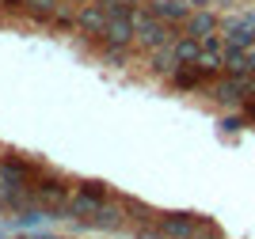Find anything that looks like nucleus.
I'll list each match as a JSON object with an SVG mask.
<instances>
[{
  "mask_svg": "<svg viewBox=\"0 0 255 239\" xmlns=\"http://www.w3.org/2000/svg\"><path fill=\"white\" fill-rule=\"evenodd\" d=\"M31 190H34V201L50 209L53 220H69V201H73L76 182H69L65 175L50 171V167H38V175H34Z\"/></svg>",
  "mask_w": 255,
  "mask_h": 239,
  "instance_id": "f257e3e1",
  "label": "nucleus"
},
{
  "mask_svg": "<svg viewBox=\"0 0 255 239\" xmlns=\"http://www.w3.org/2000/svg\"><path fill=\"white\" fill-rule=\"evenodd\" d=\"M133 23H137V38H133V50H137V53L160 50V46L175 42V38H179V31H183V27H171V23L156 19L145 4H137V8H133Z\"/></svg>",
  "mask_w": 255,
  "mask_h": 239,
  "instance_id": "f03ea898",
  "label": "nucleus"
},
{
  "mask_svg": "<svg viewBox=\"0 0 255 239\" xmlns=\"http://www.w3.org/2000/svg\"><path fill=\"white\" fill-rule=\"evenodd\" d=\"M206 95H210L217 106H225V110H240L255 95V76H229L225 73V76H217V80H210Z\"/></svg>",
  "mask_w": 255,
  "mask_h": 239,
  "instance_id": "7ed1b4c3",
  "label": "nucleus"
},
{
  "mask_svg": "<svg viewBox=\"0 0 255 239\" xmlns=\"http://www.w3.org/2000/svg\"><path fill=\"white\" fill-rule=\"evenodd\" d=\"M34 175H38V163L15 156V152H4V156H0V190H4V194H8V190L31 186Z\"/></svg>",
  "mask_w": 255,
  "mask_h": 239,
  "instance_id": "20e7f679",
  "label": "nucleus"
},
{
  "mask_svg": "<svg viewBox=\"0 0 255 239\" xmlns=\"http://www.w3.org/2000/svg\"><path fill=\"white\" fill-rule=\"evenodd\" d=\"M107 23H111V15H107L103 0L80 4V11H76V34H80L84 42H99L107 34Z\"/></svg>",
  "mask_w": 255,
  "mask_h": 239,
  "instance_id": "39448f33",
  "label": "nucleus"
},
{
  "mask_svg": "<svg viewBox=\"0 0 255 239\" xmlns=\"http://www.w3.org/2000/svg\"><path fill=\"white\" fill-rule=\"evenodd\" d=\"M88 228H96V232H126L129 228V213H126V201L122 198H111L107 205H99L96 213H92V220H88Z\"/></svg>",
  "mask_w": 255,
  "mask_h": 239,
  "instance_id": "423d86ee",
  "label": "nucleus"
},
{
  "mask_svg": "<svg viewBox=\"0 0 255 239\" xmlns=\"http://www.w3.org/2000/svg\"><path fill=\"white\" fill-rule=\"evenodd\" d=\"M156 224H160V232L168 239H194L202 217H194V213H160Z\"/></svg>",
  "mask_w": 255,
  "mask_h": 239,
  "instance_id": "0eeeda50",
  "label": "nucleus"
},
{
  "mask_svg": "<svg viewBox=\"0 0 255 239\" xmlns=\"http://www.w3.org/2000/svg\"><path fill=\"white\" fill-rule=\"evenodd\" d=\"M133 8H137V4H133ZM133 38H137V23H133V11H129V15H111L107 34L99 42H103V46H133Z\"/></svg>",
  "mask_w": 255,
  "mask_h": 239,
  "instance_id": "6e6552de",
  "label": "nucleus"
},
{
  "mask_svg": "<svg viewBox=\"0 0 255 239\" xmlns=\"http://www.w3.org/2000/svg\"><path fill=\"white\" fill-rule=\"evenodd\" d=\"M183 31L194 34V38H206V34H217L221 31V15L213 8H191L187 23H183Z\"/></svg>",
  "mask_w": 255,
  "mask_h": 239,
  "instance_id": "1a4fd4ad",
  "label": "nucleus"
},
{
  "mask_svg": "<svg viewBox=\"0 0 255 239\" xmlns=\"http://www.w3.org/2000/svg\"><path fill=\"white\" fill-rule=\"evenodd\" d=\"M145 8H149L156 19L171 23V27H183L187 15H191V4H187V0H145Z\"/></svg>",
  "mask_w": 255,
  "mask_h": 239,
  "instance_id": "9d476101",
  "label": "nucleus"
},
{
  "mask_svg": "<svg viewBox=\"0 0 255 239\" xmlns=\"http://www.w3.org/2000/svg\"><path fill=\"white\" fill-rule=\"evenodd\" d=\"M145 65H149V73H152V76H160V80H171V73L179 69L171 42H168V46H160V50H152V53H145Z\"/></svg>",
  "mask_w": 255,
  "mask_h": 239,
  "instance_id": "9b49d317",
  "label": "nucleus"
},
{
  "mask_svg": "<svg viewBox=\"0 0 255 239\" xmlns=\"http://www.w3.org/2000/svg\"><path fill=\"white\" fill-rule=\"evenodd\" d=\"M168 83H171V87H179V91H206V87H210V80H206L194 65H179V69L171 73Z\"/></svg>",
  "mask_w": 255,
  "mask_h": 239,
  "instance_id": "f8f14e48",
  "label": "nucleus"
},
{
  "mask_svg": "<svg viewBox=\"0 0 255 239\" xmlns=\"http://www.w3.org/2000/svg\"><path fill=\"white\" fill-rule=\"evenodd\" d=\"M57 8H61V0H23V15L31 23H38V27H50Z\"/></svg>",
  "mask_w": 255,
  "mask_h": 239,
  "instance_id": "ddd939ff",
  "label": "nucleus"
},
{
  "mask_svg": "<svg viewBox=\"0 0 255 239\" xmlns=\"http://www.w3.org/2000/svg\"><path fill=\"white\" fill-rule=\"evenodd\" d=\"M171 50H175V61H179V65H194V61H198V53H202V38L179 31V38L171 42Z\"/></svg>",
  "mask_w": 255,
  "mask_h": 239,
  "instance_id": "4468645a",
  "label": "nucleus"
},
{
  "mask_svg": "<svg viewBox=\"0 0 255 239\" xmlns=\"http://www.w3.org/2000/svg\"><path fill=\"white\" fill-rule=\"evenodd\" d=\"M126 201V213H129V224H137V228H145V224H156L160 220V209L145 205L141 198H122Z\"/></svg>",
  "mask_w": 255,
  "mask_h": 239,
  "instance_id": "2eb2a0df",
  "label": "nucleus"
},
{
  "mask_svg": "<svg viewBox=\"0 0 255 239\" xmlns=\"http://www.w3.org/2000/svg\"><path fill=\"white\" fill-rule=\"evenodd\" d=\"M99 57H103V65L126 69V65L133 61V46H103V42H99Z\"/></svg>",
  "mask_w": 255,
  "mask_h": 239,
  "instance_id": "dca6fc26",
  "label": "nucleus"
},
{
  "mask_svg": "<svg viewBox=\"0 0 255 239\" xmlns=\"http://www.w3.org/2000/svg\"><path fill=\"white\" fill-rule=\"evenodd\" d=\"M76 11H80L76 4H65V0H61V8L53 11L50 27H53V31H61V34H73L76 31Z\"/></svg>",
  "mask_w": 255,
  "mask_h": 239,
  "instance_id": "f3484780",
  "label": "nucleus"
},
{
  "mask_svg": "<svg viewBox=\"0 0 255 239\" xmlns=\"http://www.w3.org/2000/svg\"><path fill=\"white\" fill-rule=\"evenodd\" d=\"M244 125H252V122L244 118V110H240V114H225V118H221V133H240Z\"/></svg>",
  "mask_w": 255,
  "mask_h": 239,
  "instance_id": "a211bd4d",
  "label": "nucleus"
},
{
  "mask_svg": "<svg viewBox=\"0 0 255 239\" xmlns=\"http://www.w3.org/2000/svg\"><path fill=\"white\" fill-rule=\"evenodd\" d=\"M133 239H168L160 232V224H145V228H133Z\"/></svg>",
  "mask_w": 255,
  "mask_h": 239,
  "instance_id": "6ab92c4d",
  "label": "nucleus"
},
{
  "mask_svg": "<svg viewBox=\"0 0 255 239\" xmlns=\"http://www.w3.org/2000/svg\"><path fill=\"white\" fill-rule=\"evenodd\" d=\"M240 110H244V118H248V122H252V125H255V95H252V99H248V103H244V106H240Z\"/></svg>",
  "mask_w": 255,
  "mask_h": 239,
  "instance_id": "aec40b11",
  "label": "nucleus"
},
{
  "mask_svg": "<svg viewBox=\"0 0 255 239\" xmlns=\"http://www.w3.org/2000/svg\"><path fill=\"white\" fill-rule=\"evenodd\" d=\"M0 8L4 11H23V0H0Z\"/></svg>",
  "mask_w": 255,
  "mask_h": 239,
  "instance_id": "412c9836",
  "label": "nucleus"
},
{
  "mask_svg": "<svg viewBox=\"0 0 255 239\" xmlns=\"http://www.w3.org/2000/svg\"><path fill=\"white\" fill-rule=\"evenodd\" d=\"M210 4H221V8H233L236 0H210Z\"/></svg>",
  "mask_w": 255,
  "mask_h": 239,
  "instance_id": "4be33fe9",
  "label": "nucleus"
},
{
  "mask_svg": "<svg viewBox=\"0 0 255 239\" xmlns=\"http://www.w3.org/2000/svg\"><path fill=\"white\" fill-rule=\"evenodd\" d=\"M65 4H76V8H80V4H92V0H65Z\"/></svg>",
  "mask_w": 255,
  "mask_h": 239,
  "instance_id": "5701e85b",
  "label": "nucleus"
},
{
  "mask_svg": "<svg viewBox=\"0 0 255 239\" xmlns=\"http://www.w3.org/2000/svg\"><path fill=\"white\" fill-rule=\"evenodd\" d=\"M11 239H38V236H27V232H23V236H11Z\"/></svg>",
  "mask_w": 255,
  "mask_h": 239,
  "instance_id": "b1692460",
  "label": "nucleus"
},
{
  "mask_svg": "<svg viewBox=\"0 0 255 239\" xmlns=\"http://www.w3.org/2000/svg\"><path fill=\"white\" fill-rule=\"evenodd\" d=\"M38 239H65V236H38Z\"/></svg>",
  "mask_w": 255,
  "mask_h": 239,
  "instance_id": "393cba45",
  "label": "nucleus"
},
{
  "mask_svg": "<svg viewBox=\"0 0 255 239\" xmlns=\"http://www.w3.org/2000/svg\"><path fill=\"white\" fill-rule=\"evenodd\" d=\"M122 4H145V0H122Z\"/></svg>",
  "mask_w": 255,
  "mask_h": 239,
  "instance_id": "a878e982",
  "label": "nucleus"
}]
</instances>
